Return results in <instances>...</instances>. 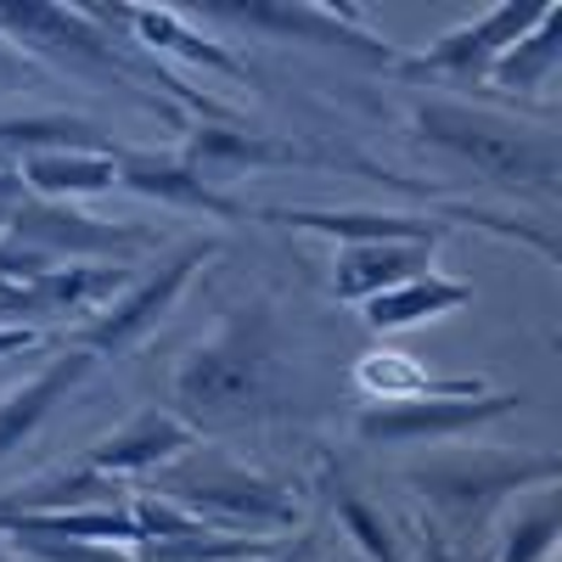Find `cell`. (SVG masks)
Returning <instances> with one entry per match:
<instances>
[{"instance_id":"obj_1","label":"cell","mask_w":562,"mask_h":562,"mask_svg":"<svg viewBox=\"0 0 562 562\" xmlns=\"http://www.w3.org/2000/svg\"><path fill=\"white\" fill-rule=\"evenodd\" d=\"M416 135L428 147H445L456 158H467L484 180L495 186H529V192H557V140L540 130H524L501 113H479V108H461V102H422L416 113Z\"/></svg>"},{"instance_id":"obj_2","label":"cell","mask_w":562,"mask_h":562,"mask_svg":"<svg viewBox=\"0 0 562 562\" xmlns=\"http://www.w3.org/2000/svg\"><path fill=\"white\" fill-rule=\"evenodd\" d=\"M259 378H265V315L243 310L214 344L180 360L175 405L186 416H231L259 394Z\"/></svg>"},{"instance_id":"obj_3","label":"cell","mask_w":562,"mask_h":562,"mask_svg":"<svg viewBox=\"0 0 562 562\" xmlns=\"http://www.w3.org/2000/svg\"><path fill=\"white\" fill-rule=\"evenodd\" d=\"M214 248H220V243H186V248H180L175 259H164L147 281H135L124 299L102 304L97 321H85L79 333L68 338V349H85L90 360H113V355L135 349V344L169 315V304L180 299V288L192 281V270L214 259Z\"/></svg>"},{"instance_id":"obj_4","label":"cell","mask_w":562,"mask_h":562,"mask_svg":"<svg viewBox=\"0 0 562 562\" xmlns=\"http://www.w3.org/2000/svg\"><path fill=\"white\" fill-rule=\"evenodd\" d=\"M524 405L518 394H473V400H394V405H366L355 416V434L366 445H416V439H456L479 422L506 416Z\"/></svg>"},{"instance_id":"obj_5","label":"cell","mask_w":562,"mask_h":562,"mask_svg":"<svg viewBox=\"0 0 562 562\" xmlns=\"http://www.w3.org/2000/svg\"><path fill=\"white\" fill-rule=\"evenodd\" d=\"M540 12H546V7H495V12L473 18L467 29L445 34L439 45H428V52L394 57V74H400V79H479V74H490V63H495L524 29H535Z\"/></svg>"},{"instance_id":"obj_6","label":"cell","mask_w":562,"mask_h":562,"mask_svg":"<svg viewBox=\"0 0 562 562\" xmlns=\"http://www.w3.org/2000/svg\"><path fill=\"white\" fill-rule=\"evenodd\" d=\"M164 501L175 506H192V518L209 524V529H231V524H293V501L265 490L259 479H243V473H198V467H180V473L164 479Z\"/></svg>"},{"instance_id":"obj_7","label":"cell","mask_w":562,"mask_h":562,"mask_svg":"<svg viewBox=\"0 0 562 562\" xmlns=\"http://www.w3.org/2000/svg\"><path fill=\"white\" fill-rule=\"evenodd\" d=\"M7 237L23 243V248H40L45 259H57V254H135V248L153 243L147 231L85 220V214H74L63 203H23V209H12Z\"/></svg>"},{"instance_id":"obj_8","label":"cell","mask_w":562,"mask_h":562,"mask_svg":"<svg viewBox=\"0 0 562 562\" xmlns=\"http://www.w3.org/2000/svg\"><path fill=\"white\" fill-rule=\"evenodd\" d=\"M562 461L557 456H535V461H518V456H479V461H456V467H434V473H416L422 490H434L445 506H456L461 518L479 512L501 495H512L518 484H557Z\"/></svg>"},{"instance_id":"obj_9","label":"cell","mask_w":562,"mask_h":562,"mask_svg":"<svg viewBox=\"0 0 562 562\" xmlns=\"http://www.w3.org/2000/svg\"><path fill=\"white\" fill-rule=\"evenodd\" d=\"M225 18L254 23V29H281V34H310L315 45H344V52L394 68L389 40H378L366 29V18L355 7H225Z\"/></svg>"},{"instance_id":"obj_10","label":"cell","mask_w":562,"mask_h":562,"mask_svg":"<svg viewBox=\"0 0 562 562\" xmlns=\"http://www.w3.org/2000/svg\"><path fill=\"white\" fill-rule=\"evenodd\" d=\"M90 371H97V360H90L85 349H68V344H63L57 360H45L23 389H12L7 400H0V461H7V456L40 428V422L52 416V405H57L63 394H74Z\"/></svg>"},{"instance_id":"obj_11","label":"cell","mask_w":562,"mask_h":562,"mask_svg":"<svg viewBox=\"0 0 562 562\" xmlns=\"http://www.w3.org/2000/svg\"><path fill=\"white\" fill-rule=\"evenodd\" d=\"M276 225H299V231H326L349 248L360 243H422L434 248L445 231L439 220H422V214H371V209H259Z\"/></svg>"},{"instance_id":"obj_12","label":"cell","mask_w":562,"mask_h":562,"mask_svg":"<svg viewBox=\"0 0 562 562\" xmlns=\"http://www.w3.org/2000/svg\"><path fill=\"white\" fill-rule=\"evenodd\" d=\"M180 450H192V422H180L169 411H140L130 416L119 434H108L97 450L85 456L90 473H102V479H119V473H140V467H158Z\"/></svg>"},{"instance_id":"obj_13","label":"cell","mask_w":562,"mask_h":562,"mask_svg":"<svg viewBox=\"0 0 562 562\" xmlns=\"http://www.w3.org/2000/svg\"><path fill=\"white\" fill-rule=\"evenodd\" d=\"M119 186H130V192H147V198H164V203H180V209H198V214H225V220L248 214L237 198L214 192L198 169L169 164V158H153V153H119Z\"/></svg>"},{"instance_id":"obj_14","label":"cell","mask_w":562,"mask_h":562,"mask_svg":"<svg viewBox=\"0 0 562 562\" xmlns=\"http://www.w3.org/2000/svg\"><path fill=\"white\" fill-rule=\"evenodd\" d=\"M108 23H119V29H135L140 34V45H153V52H169V57H180V63H198V68H214V74H225V79H248V68L225 52V45H214L209 34H198L192 23H186L180 12H135V7H113V12H102Z\"/></svg>"},{"instance_id":"obj_15","label":"cell","mask_w":562,"mask_h":562,"mask_svg":"<svg viewBox=\"0 0 562 562\" xmlns=\"http://www.w3.org/2000/svg\"><path fill=\"white\" fill-rule=\"evenodd\" d=\"M428 254L434 248H422V243H360V248H344L333 293L349 299V304H366V299L400 288V281L422 276L428 270Z\"/></svg>"},{"instance_id":"obj_16","label":"cell","mask_w":562,"mask_h":562,"mask_svg":"<svg viewBox=\"0 0 562 562\" xmlns=\"http://www.w3.org/2000/svg\"><path fill=\"white\" fill-rule=\"evenodd\" d=\"M461 304H473V288H461V281H445L434 270H422L411 281H400V288L366 299V326L371 333H400V326H416V321H434V315H450Z\"/></svg>"},{"instance_id":"obj_17","label":"cell","mask_w":562,"mask_h":562,"mask_svg":"<svg viewBox=\"0 0 562 562\" xmlns=\"http://www.w3.org/2000/svg\"><path fill=\"white\" fill-rule=\"evenodd\" d=\"M119 153H45V158H23V180L40 192V203L90 198V192L119 186Z\"/></svg>"},{"instance_id":"obj_18","label":"cell","mask_w":562,"mask_h":562,"mask_svg":"<svg viewBox=\"0 0 562 562\" xmlns=\"http://www.w3.org/2000/svg\"><path fill=\"white\" fill-rule=\"evenodd\" d=\"M557 34H562V7H546V12L535 18V34H518V40H512L506 52L490 63V79H495L501 90H540V85L551 79V68L562 63Z\"/></svg>"},{"instance_id":"obj_19","label":"cell","mask_w":562,"mask_h":562,"mask_svg":"<svg viewBox=\"0 0 562 562\" xmlns=\"http://www.w3.org/2000/svg\"><path fill=\"white\" fill-rule=\"evenodd\" d=\"M338 518H344V529L360 540V551H366L371 562H400V540H394V529H389L366 501H355L349 490H338Z\"/></svg>"},{"instance_id":"obj_20","label":"cell","mask_w":562,"mask_h":562,"mask_svg":"<svg viewBox=\"0 0 562 562\" xmlns=\"http://www.w3.org/2000/svg\"><path fill=\"white\" fill-rule=\"evenodd\" d=\"M551 535H557V506L546 501L540 512H529V518L512 524V535L501 546V562H535V557H546L551 551Z\"/></svg>"},{"instance_id":"obj_21","label":"cell","mask_w":562,"mask_h":562,"mask_svg":"<svg viewBox=\"0 0 562 562\" xmlns=\"http://www.w3.org/2000/svg\"><path fill=\"white\" fill-rule=\"evenodd\" d=\"M321 551H326V540H321V529H310V535H299L293 546H281V551L265 557V562H321Z\"/></svg>"},{"instance_id":"obj_22","label":"cell","mask_w":562,"mask_h":562,"mask_svg":"<svg viewBox=\"0 0 562 562\" xmlns=\"http://www.w3.org/2000/svg\"><path fill=\"white\" fill-rule=\"evenodd\" d=\"M40 333L34 326H0V355H18V349H34Z\"/></svg>"},{"instance_id":"obj_23","label":"cell","mask_w":562,"mask_h":562,"mask_svg":"<svg viewBox=\"0 0 562 562\" xmlns=\"http://www.w3.org/2000/svg\"><path fill=\"white\" fill-rule=\"evenodd\" d=\"M422 562H456L450 546H445V535H439L434 524H422Z\"/></svg>"},{"instance_id":"obj_24","label":"cell","mask_w":562,"mask_h":562,"mask_svg":"<svg viewBox=\"0 0 562 562\" xmlns=\"http://www.w3.org/2000/svg\"><path fill=\"white\" fill-rule=\"evenodd\" d=\"M0 74H18V57H12V45L0 40Z\"/></svg>"}]
</instances>
